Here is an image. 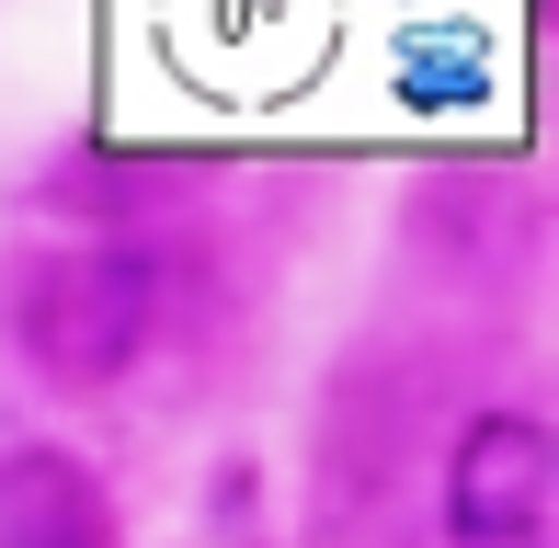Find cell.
<instances>
[{"label":"cell","instance_id":"obj_3","mask_svg":"<svg viewBox=\"0 0 559 548\" xmlns=\"http://www.w3.org/2000/svg\"><path fill=\"white\" fill-rule=\"evenodd\" d=\"M0 548H126L104 468L69 434H0Z\"/></svg>","mask_w":559,"mask_h":548},{"label":"cell","instance_id":"obj_1","mask_svg":"<svg viewBox=\"0 0 559 548\" xmlns=\"http://www.w3.org/2000/svg\"><path fill=\"white\" fill-rule=\"evenodd\" d=\"M160 309H171V274L126 229H81V240H46V252L12 263V355L58 401L126 389L138 355L160 343Z\"/></svg>","mask_w":559,"mask_h":548},{"label":"cell","instance_id":"obj_4","mask_svg":"<svg viewBox=\"0 0 559 548\" xmlns=\"http://www.w3.org/2000/svg\"><path fill=\"white\" fill-rule=\"evenodd\" d=\"M183 548H286V526H274V480H263V457H251V445H228L206 480H194Z\"/></svg>","mask_w":559,"mask_h":548},{"label":"cell","instance_id":"obj_2","mask_svg":"<svg viewBox=\"0 0 559 548\" xmlns=\"http://www.w3.org/2000/svg\"><path fill=\"white\" fill-rule=\"evenodd\" d=\"M548 491H559V445L525 401H491L445 434L435 457V526L445 548H537L548 537Z\"/></svg>","mask_w":559,"mask_h":548}]
</instances>
